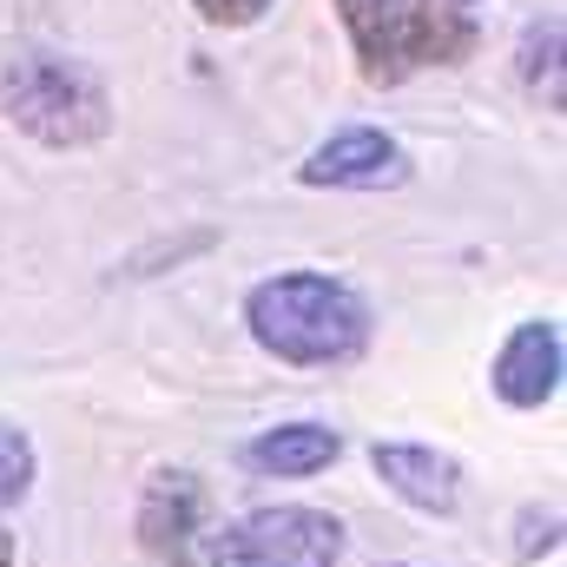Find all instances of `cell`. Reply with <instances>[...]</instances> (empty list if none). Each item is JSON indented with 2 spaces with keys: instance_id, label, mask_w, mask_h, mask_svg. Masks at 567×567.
I'll list each match as a JSON object with an SVG mask.
<instances>
[{
  "instance_id": "obj_3",
  "label": "cell",
  "mask_w": 567,
  "mask_h": 567,
  "mask_svg": "<svg viewBox=\"0 0 567 567\" xmlns=\"http://www.w3.org/2000/svg\"><path fill=\"white\" fill-rule=\"evenodd\" d=\"M343 522L330 508H251L231 528L212 535V567H337L343 561Z\"/></svg>"
},
{
  "instance_id": "obj_16",
  "label": "cell",
  "mask_w": 567,
  "mask_h": 567,
  "mask_svg": "<svg viewBox=\"0 0 567 567\" xmlns=\"http://www.w3.org/2000/svg\"><path fill=\"white\" fill-rule=\"evenodd\" d=\"M390 567H396V561H390Z\"/></svg>"
},
{
  "instance_id": "obj_6",
  "label": "cell",
  "mask_w": 567,
  "mask_h": 567,
  "mask_svg": "<svg viewBox=\"0 0 567 567\" xmlns=\"http://www.w3.org/2000/svg\"><path fill=\"white\" fill-rule=\"evenodd\" d=\"M488 383H495V396H502L508 410H542V403L561 390V323H548V317L522 323V330L495 350Z\"/></svg>"
},
{
  "instance_id": "obj_1",
  "label": "cell",
  "mask_w": 567,
  "mask_h": 567,
  "mask_svg": "<svg viewBox=\"0 0 567 567\" xmlns=\"http://www.w3.org/2000/svg\"><path fill=\"white\" fill-rule=\"evenodd\" d=\"M245 323L258 350H271L278 363H297V370L350 363L370 343V303L323 271H284V278L251 284Z\"/></svg>"
},
{
  "instance_id": "obj_12",
  "label": "cell",
  "mask_w": 567,
  "mask_h": 567,
  "mask_svg": "<svg viewBox=\"0 0 567 567\" xmlns=\"http://www.w3.org/2000/svg\"><path fill=\"white\" fill-rule=\"evenodd\" d=\"M33 468H40V455H33V442H27V429L0 423V515H7L13 502H27Z\"/></svg>"
},
{
  "instance_id": "obj_11",
  "label": "cell",
  "mask_w": 567,
  "mask_h": 567,
  "mask_svg": "<svg viewBox=\"0 0 567 567\" xmlns=\"http://www.w3.org/2000/svg\"><path fill=\"white\" fill-rule=\"evenodd\" d=\"M522 73H528V86H542V80H548V106H561V20H555V13H548L542 27H528Z\"/></svg>"
},
{
  "instance_id": "obj_14",
  "label": "cell",
  "mask_w": 567,
  "mask_h": 567,
  "mask_svg": "<svg viewBox=\"0 0 567 567\" xmlns=\"http://www.w3.org/2000/svg\"><path fill=\"white\" fill-rule=\"evenodd\" d=\"M0 567H13V535H0Z\"/></svg>"
},
{
  "instance_id": "obj_4",
  "label": "cell",
  "mask_w": 567,
  "mask_h": 567,
  "mask_svg": "<svg viewBox=\"0 0 567 567\" xmlns=\"http://www.w3.org/2000/svg\"><path fill=\"white\" fill-rule=\"evenodd\" d=\"M205 482L192 468H158L140 495V548L165 567H185L205 542Z\"/></svg>"
},
{
  "instance_id": "obj_7",
  "label": "cell",
  "mask_w": 567,
  "mask_h": 567,
  "mask_svg": "<svg viewBox=\"0 0 567 567\" xmlns=\"http://www.w3.org/2000/svg\"><path fill=\"white\" fill-rule=\"evenodd\" d=\"M370 468L383 475L390 495H403V502L423 508V515H455V502H462V468H455V455H442V449H429V442H377V449H370Z\"/></svg>"
},
{
  "instance_id": "obj_5",
  "label": "cell",
  "mask_w": 567,
  "mask_h": 567,
  "mask_svg": "<svg viewBox=\"0 0 567 567\" xmlns=\"http://www.w3.org/2000/svg\"><path fill=\"white\" fill-rule=\"evenodd\" d=\"M303 185H330V192H383V185H403L410 178V152L377 133V126H350L337 140H323L303 165H297Z\"/></svg>"
},
{
  "instance_id": "obj_2",
  "label": "cell",
  "mask_w": 567,
  "mask_h": 567,
  "mask_svg": "<svg viewBox=\"0 0 567 567\" xmlns=\"http://www.w3.org/2000/svg\"><path fill=\"white\" fill-rule=\"evenodd\" d=\"M0 106H7V120L20 133H33L53 152L106 140V126H113V100H106L100 73L80 66V60H66V53H40V47L7 53V66H0Z\"/></svg>"
},
{
  "instance_id": "obj_15",
  "label": "cell",
  "mask_w": 567,
  "mask_h": 567,
  "mask_svg": "<svg viewBox=\"0 0 567 567\" xmlns=\"http://www.w3.org/2000/svg\"><path fill=\"white\" fill-rule=\"evenodd\" d=\"M455 7H475V0H455Z\"/></svg>"
},
{
  "instance_id": "obj_13",
  "label": "cell",
  "mask_w": 567,
  "mask_h": 567,
  "mask_svg": "<svg viewBox=\"0 0 567 567\" xmlns=\"http://www.w3.org/2000/svg\"><path fill=\"white\" fill-rule=\"evenodd\" d=\"M192 7H198L212 27H251V20H258L271 0H192Z\"/></svg>"
},
{
  "instance_id": "obj_9",
  "label": "cell",
  "mask_w": 567,
  "mask_h": 567,
  "mask_svg": "<svg viewBox=\"0 0 567 567\" xmlns=\"http://www.w3.org/2000/svg\"><path fill=\"white\" fill-rule=\"evenodd\" d=\"M337 455H343V435L323 429V423H278V429H265V435L245 442V468L251 475H278V482L323 475Z\"/></svg>"
},
{
  "instance_id": "obj_10",
  "label": "cell",
  "mask_w": 567,
  "mask_h": 567,
  "mask_svg": "<svg viewBox=\"0 0 567 567\" xmlns=\"http://www.w3.org/2000/svg\"><path fill=\"white\" fill-rule=\"evenodd\" d=\"M343 27H350V47H357V66L370 86H396L403 66H396V0H337Z\"/></svg>"
},
{
  "instance_id": "obj_8",
  "label": "cell",
  "mask_w": 567,
  "mask_h": 567,
  "mask_svg": "<svg viewBox=\"0 0 567 567\" xmlns=\"http://www.w3.org/2000/svg\"><path fill=\"white\" fill-rule=\"evenodd\" d=\"M475 53V20L462 7H435V0H396V66H455Z\"/></svg>"
}]
</instances>
